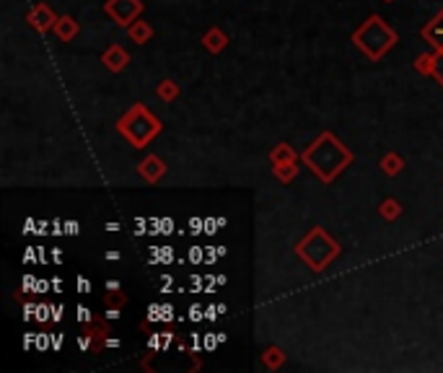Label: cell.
Masks as SVG:
<instances>
[{"label": "cell", "mask_w": 443, "mask_h": 373, "mask_svg": "<svg viewBox=\"0 0 443 373\" xmlns=\"http://www.w3.org/2000/svg\"><path fill=\"white\" fill-rule=\"evenodd\" d=\"M106 259H109V262H117V259H120V252H106Z\"/></svg>", "instance_id": "obj_23"}, {"label": "cell", "mask_w": 443, "mask_h": 373, "mask_svg": "<svg viewBox=\"0 0 443 373\" xmlns=\"http://www.w3.org/2000/svg\"><path fill=\"white\" fill-rule=\"evenodd\" d=\"M57 13L52 8H49V3H37V6H32L29 8V13H26V24L32 26L37 34H47L55 29L57 24Z\"/></svg>", "instance_id": "obj_7"}, {"label": "cell", "mask_w": 443, "mask_h": 373, "mask_svg": "<svg viewBox=\"0 0 443 373\" xmlns=\"http://www.w3.org/2000/svg\"><path fill=\"white\" fill-rule=\"evenodd\" d=\"M301 153H296V148L290 143H277L270 151V164H290V161H299Z\"/></svg>", "instance_id": "obj_15"}, {"label": "cell", "mask_w": 443, "mask_h": 373, "mask_svg": "<svg viewBox=\"0 0 443 373\" xmlns=\"http://www.w3.org/2000/svg\"><path fill=\"white\" fill-rule=\"evenodd\" d=\"M202 47L208 49L210 55H220L228 47V34L220 26H210L208 32L202 34Z\"/></svg>", "instance_id": "obj_10"}, {"label": "cell", "mask_w": 443, "mask_h": 373, "mask_svg": "<svg viewBox=\"0 0 443 373\" xmlns=\"http://www.w3.org/2000/svg\"><path fill=\"white\" fill-rule=\"evenodd\" d=\"M101 63L109 73H122L130 65V52L122 44H109L101 55Z\"/></svg>", "instance_id": "obj_9"}, {"label": "cell", "mask_w": 443, "mask_h": 373, "mask_svg": "<svg viewBox=\"0 0 443 373\" xmlns=\"http://www.w3.org/2000/svg\"><path fill=\"white\" fill-rule=\"evenodd\" d=\"M120 317V309H106V319H117Z\"/></svg>", "instance_id": "obj_24"}, {"label": "cell", "mask_w": 443, "mask_h": 373, "mask_svg": "<svg viewBox=\"0 0 443 373\" xmlns=\"http://www.w3.org/2000/svg\"><path fill=\"white\" fill-rule=\"evenodd\" d=\"M415 71L420 73V75H428V78H433V65H435V55L433 52H423V55L415 57Z\"/></svg>", "instance_id": "obj_20"}, {"label": "cell", "mask_w": 443, "mask_h": 373, "mask_svg": "<svg viewBox=\"0 0 443 373\" xmlns=\"http://www.w3.org/2000/svg\"><path fill=\"white\" fill-rule=\"evenodd\" d=\"M379 213H381V218H384V221L394 223L397 218L402 215V202H399V200H394V197H387L379 205Z\"/></svg>", "instance_id": "obj_19"}, {"label": "cell", "mask_w": 443, "mask_h": 373, "mask_svg": "<svg viewBox=\"0 0 443 373\" xmlns=\"http://www.w3.org/2000/svg\"><path fill=\"white\" fill-rule=\"evenodd\" d=\"M179 91H182V88H179V83L177 80H171V78H166V80H161V83H158V86H156V96H158V99H161V102H177L179 99Z\"/></svg>", "instance_id": "obj_18"}, {"label": "cell", "mask_w": 443, "mask_h": 373, "mask_svg": "<svg viewBox=\"0 0 443 373\" xmlns=\"http://www.w3.org/2000/svg\"><path fill=\"white\" fill-rule=\"evenodd\" d=\"M435 55V65H433V78H435V83L443 88V49H435L433 52Z\"/></svg>", "instance_id": "obj_22"}, {"label": "cell", "mask_w": 443, "mask_h": 373, "mask_svg": "<svg viewBox=\"0 0 443 373\" xmlns=\"http://www.w3.org/2000/svg\"><path fill=\"white\" fill-rule=\"evenodd\" d=\"M350 42H353L355 47L361 49L368 60L379 63L381 57L387 55L389 49L399 42V34H397L394 29L379 16V13H373V16H368L358 29H355Z\"/></svg>", "instance_id": "obj_2"}, {"label": "cell", "mask_w": 443, "mask_h": 373, "mask_svg": "<svg viewBox=\"0 0 443 373\" xmlns=\"http://www.w3.org/2000/svg\"><path fill=\"white\" fill-rule=\"evenodd\" d=\"M384 3H394V0H384Z\"/></svg>", "instance_id": "obj_25"}, {"label": "cell", "mask_w": 443, "mask_h": 373, "mask_svg": "<svg viewBox=\"0 0 443 373\" xmlns=\"http://www.w3.org/2000/svg\"><path fill=\"white\" fill-rule=\"evenodd\" d=\"M293 252H296V257H299L311 272H324L339 255H342V246H339L322 226H314V228L308 231L306 236L296 244Z\"/></svg>", "instance_id": "obj_4"}, {"label": "cell", "mask_w": 443, "mask_h": 373, "mask_svg": "<svg viewBox=\"0 0 443 373\" xmlns=\"http://www.w3.org/2000/svg\"><path fill=\"white\" fill-rule=\"evenodd\" d=\"M161 130H163L161 119L156 117L145 104H132V106L117 119V133H120L132 148L151 145L156 137L161 135Z\"/></svg>", "instance_id": "obj_3"}, {"label": "cell", "mask_w": 443, "mask_h": 373, "mask_svg": "<svg viewBox=\"0 0 443 373\" xmlns=\"http://www.w3.org/2000/svg\"><path fill=\"white\" fill-rule=\"evenodd\" d=\"M154 34H156L154 26L148 24L145 18H135V21L127 26V37L135 42V44H148V42L154 39Z\"/></svg>", "instance_id": "obj_13"}, {"label": "cell", "mask_w": 443, "mask_h": 373, "mask_svg": "<svg viewBox=\"0 0 443 373\" xmlns=\"http://www.w3.org/2000/svg\"><path fill=\"white\" fill-rule=\"evenodd\" d=\"M137 174L143 176L148 184H158L163 176H166V164H163L161 156L151 153V156H145V159L137 164Z\"/></svg>", "instance_id": "obj_8"}, {"label": "cell", "mask_w": 443, "mask_h": 373, "mask_svg": "<svg viewBox=\"0 0 443 373\" xmlns=\"http://www.w3.org/2000/svg\"><path fill=\"white\" fill-rule=\"evenodd\" d=\"M125 303H127V293L122 288H109V293H104L106 309H125Z\"/></svg>", "instance_id": "obj_21"}, {"label": "cell", "mask_w": 443, "mask_h": 373, "mask_svg": "<svg viewBox=\"0 0 443 373\" xmlns=\"http://www.w3.org/2000/svg\"><path fill=\"white\" fill-rule=\"evenodd\" d=\"M379 169H381V171H384L387 176H399V174L404 171V159L399 156V153L389 151V153H384V156H381Z\"/></svg>", "instance_id": "obj_14"}, {"label": "cell", "mask_w": 443, "mask_h": 373, "mask_svg": "<svg viewBox=\"0 0 443 373\" xmlns=\"http://www.w3.org/2000/svg\"><path fill=\"white\" fill-rule=\"evenodd\" d=\"M109 334H112V329H109V324H106L104 319H91L89 324L83 326L78 345L83 350H89V353H101L109 345Z\"/></svg>", "instance_id": "obj_6"}, {"label": "cell", "mask_w": 443, "mask_h": 373, "mask_svg": "<svg viewBox=\"0 0 443 373\" xmlns=\"http://www.w3.org/2000/svg\"><path fill=\"white\" fill-rule=\"evenodd\" d=\"M353 151L339 140L335 133L324 130L306 151L301 153V161L314 171L324 184H332L350 164H353Z\"/></svg>", "instance_id": "obj_1"}, {"label": "cell", "mask_w": 443, "mask_h": 373, "mask_svg": "<svg viewBox=\"0 0 443 373\" xmlns=\"http://www.w3.org/2000/svg\"><path fill=\"white\" fill-rule=\"evenodd\" d=\"M143 11H145L143 0H106L104 3V13L117 26H122V29H127L135 18L143 16Z\"/></svg>", "instance_id": "obj_5"}, {"label": "cell", "mask_w": 443, "mask_h": 373, "mask_svg": "<svg viewBox=\"0 0 443 373\" xmlns=\"http://www.w3.org/2000/svg\"><path fill=\"white\" fill-rule=\"evenodd\" d=\"M285 360H288V355H285L277 345H270V348L262 353V365L270 368V371H280L282 365H285Z\"/></svg>", "instance_id": "obj_16"}, {"label": "cell", "mask_w": 443, "mask_h": 373, "mask_svg": "<svg viewBox=\"0 0 443 373\" xmlns=\"http://www.w3.org/2000/svg\"><path fill=\"white\" fill-rule=\"evenodd\" d=\"M273 174L277 182L282 184H290L296 176L301 174V169H299V161H290V164H273Z\"/></svg>", "instance_id": "obj_17"}, {"label": "cell", "mask_w": 443, "mask_h": 373, "mask_svg": "<svg viewBox=\"0 0 443 373\" xmlns=\"http://www.w3.org/2000/svg\"><path fill=\"white\" fill-rule=\"evenodd\" d=\"M78 32H81V24H78L73 16H60L57 18L55 29H52V34H55L60 42H73L75 37H78Z\"/></svg>", "instance_id": "obj_12"}, {"label": "cell", "mask_w": 443, "mask_h": 373, "mask_svg": "<svg viewBox=\"0 0 443 373\" xmlns=\"http://www.w3.org/2000/svg\"><path fill=\"white\" fill-rule=\"evenodd\" d=\"M423 39L428 44H433L435 49H443V8L423 26Z\"/></svg>", "instance_id": "obj_11"}]
</instances>
